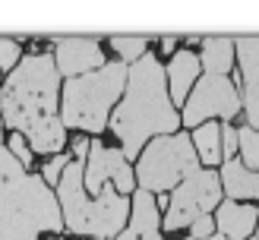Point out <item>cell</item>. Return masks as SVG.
I'll return each mask as SVG.
<instances>
[{"instance_id": "1", "label": "cell", "mask_w": 259, "mask_h": 240, "mask_svg": "<svg viewBox=\"0 0 259 240\" xmlns=\"http://www.w3.org/2000/svg\"><path fill=\"white\" fill-rule=\"evenodd\" d=\"M60 70L54 54H29L4 82V126L22 133L32 152L60 155L67 146V126L60 123Z\"/></svg>"}, {"instance_id": "2", "label": "cell", "mask_w": 259, "mask_h": 240, "mask_svg": "<svg viewBox=\"0 0 259 240\" xmlns=\"http://www.w3.org/2000/svg\"><path fill=\"white\" fill-rule=\"evenodd\" d=\"M111 133L120 139L126 161L142 155L155 136L180 133V114L167 95V76L155 54L139 57L126 76V92L111 114Z\"/></svg>"}, {"instance_id": "3", "label": "cell", "mask_w": 259, "mask_h": 240, "mask_svg": "<svg viewBox=\"0 0 259 240\" xmlns=\"http://www.w3.org/2000/svg\"><path fill=\"white\" fill-rule=\"evenodd\" d=\"M63 227L57 193L41 174L25 171L0 149V240H41V234L57 237Z\"/></svg>"}, {"instance_id": "4", "label": "cell", "mask_w": 259, "mask_h": 240, "mask_svg": "<svg viewBox=\"0 0 259 240\" xmlns=\"http://www.w3.org/2000/svg\"><path fill=\"white\" fill-rule=\"evenodd\" d=\"M82 177H85V161L73 158L57 183L63 227H70L76 237H89V240L117 237L130 218V196H120L111 183H105V189L95 199H89Z\"/></svg>"}, {"instance_id": "5", "label": "cell", "mask_w": 259, "mask_h": 240, "mask_svg": "<svg viewBox=\"0 0 259 240\" xmlns=\"http://www.w3.org/2000/svg\"><path fill=\"white\" fill-rule=\"evenodd\" d=\"M130 67L120 60L105 63L95 73L67 79L60 88V123L85 133H101L111 123V111L126 92Z\"/></svg>"}, {"instance_id": "6", "label": "cell", "mask_w": 259, "mask_h": 240, "mask_svg": "<svg viewBox=\"0 0 259 240\" xmlns=\"http://www.w3.org/2000/svg\"><path fill=\"white\" fill-rule=\"evenodd\" d=\"M199 171L193 139L180 130L171 136H155L136 161V183L146 193H167Z\"/></svg>"}, {"instance_id": "7", "label": "cell", "mask_w": 259, "mask_h": 240, "mask_svg": "<svg viewBox=\"0 0 259 240\" xmlns=\"http://www.w3.org/2000/svg\"><path fill=\"white\" fill-rule=\"evenodd\" d=\"M222 177L218 171H205L199 168L196 174H190L180 186H174L171 199H167V212L161 218L164 231H180V227H190L196 218L215 212L222 206Z\"/></svg>"}, {"instance_id": "8", "label": "cell", "mask_w": 259, "mask_h": 240, "mask_svg": "<svg viewBox=\"0 0 259 240\" xmlns=\"http://www.w3.org/2000/svg\"><path fill=\"white\" fill-rule=\"evenodd\" d=\"M243 101L240 92L231 76H212L202 73L199 82L193 85V92L184 105V114H180V123L184 126H202L212 117H222V123H231L240 114Z\"/></svg>"}, {"instance_id": "9", "label": "cell", "mask_w": 259, "mask_h": 240, "mask_svg": "<svg viewBox=\"0 0 259 240\" xmlns=\"http://www.w3.org/2000/svg\"><path fill=\"white\" fill-rule=\"evenodd\" d=\"M82 180H85L89 196H98L108 180H114V189H117L120 196H130L136 189V171L130 168V161L123 158L120 149H111L105 142H92L89 158H85V177Z\"/></svg>"}, {"instance_id": "10", "label": "cell", "mask_w": 259, "mask_h": 240, "mask_svg": "<svg viewBox=\"0 0 259 240\" xmlns=\"http://www.w3.org/2000/svg\"><path fill=\"white\" fill-rule=\"evenodd\" d=\"M54 63L60 76L76 79V76L95 73L105 67V51H101L98 38H85V35H57L54 38Z\"/></svg>"}, {"instance_id": "11", "label": "cell", "mask_w": 259, "mask_h": 240, "mask_svg": "<svg viewBox=\"0 0 259 240\" xmlns=\"http://www.w3.org/2000/svg\"><path fill=\"white\" fill-rule=\"evenodd\" d=\"M237 63H240V82H243V111H247V126L259 133V35L234 38Z\"/></svg>"}, {"instance_id": "12", "label": "cell", "mask_w": 259, "mask_h": 240, "mask_svg": "<svg viewBox=\"0 0 259 240\" xmlns=\"http://www.w3.org/2000/svg\"><path fill=\"white\" fill-rule=\"evenodd\" d=\"M114 240H164L161 237V215L155 206V196L146 189H136L130 202V224Z\"/></svg>"}, {"instance_id": "13", "label": "cell", "mask_w": 259, "mask_h": 240, "mask_svg": "<svg viewBox=\"0 0 259 240\" xmlns=\"http://www.w3.org/2000/svg\"><path fill=\"white\" fill-rule=\"evenodd\" d=\"M259 224V212L250 202H234L222 199V206L215 209V231L228 240H247L253 237V227Z\"/></svg>"}, {"instance_id": "14", "label": "cell", "mask_w": 259, "mask_h": 240, "mask_svg": "<svg viewBox=\"0 0 259 240\" xmlns=\"http://www.w3.org/2000/svg\"><path fill=\"white\" fill-rule=\"evenodd\" d=\"M164 76H167V95H171L174 105H180L193 92V85L199 82V57L193 51H174L171 63L164 67Z\"/></svg>"}, {"instance_id": "15", "label": "cell", "mask_w": 259, "mask_h": 240, "mask_svg": "<svg viewBox=\"0 0 259 240\" xmlns=\"http://www.w3.org/2000/svg\"><path fill=\"white\" fill-rule=\"evenodd\" d=\"M222 189L234 202H256L259 199V171H250L240 158L222 161Z\"/></svg>"}, {"instance_id": "16", "label": "cell", "mask_w": 259, "mask_h": 240, "mask_svg": "<svg viewBox=\"0 0 259 240\" xmlns=\"http://www.w3.org/2000/svg\"><path fill=\"white\" fill-rule=\"evenodd\" d=\"M234 57H237V47H234V38L228 35H212V38H202V54H199V67L212 76H228L231 67H234Z\"/></svg>"}, {"instance_id": "17", "label": "cell", "mask_w": 259, "mask_h": 240, "mask_svg": "<svg viewBox=\"0 0 259 240\" xmlns=\"http://www.w3.org/2000/svg\"><path fill=\"white\" fill-rule=\"evenodd\" d=\"M193 139V149H196V158L205 164V168H215V164H222L225 155H222V123H202L196 126V133L190 136Z\"/></svg>"}, {"instance_id": "18", "label": "cell", "mask_w": 259, "mask_h": 240, "mask_svg": "<svg viewBox=\"0 0 259 240\" xmlns=\"http://www.w3.org/2000/svg\"><path fill=\"white\" fill-rule=\"evenodd\" d=\"M108 44L120 54V63L133 67L139 57H146V54H149L146 47L152 44V38H146V35H114V38H108Z\"/></svg>"}, {"instance_id": "19", "label": "cell", "mask_w": 259, "mask_h": 240, "mask_svg": "<svg viewBox=\"0 0 259 240\" xmlns=\"http://www.w3.org/2000/svg\"><path fill=\"white\" fill-rule=\"evenodd\" d=\"M237 139H240V161L247 164V168L259 171V133L250 130V126H243V130H237Z\"/></svg>"}, {"instance_id": "20", "label": "cell", "mask_w": 259, "mask_h": 240, "mask_svg": "<svg viewBox=\"0 0 259 240\" xmlns=\"http://www.w3.org/2000/svg\"><path fill=\"white\" fill-rule=\"evenodd\" d=\"M19 38H4V35H0V73H4V70H16L19 67Z\"/></svg>"}, {"instance_id": "21", "label": "cell", "mask_w": 259, "mask_h": 240, "mask_svg": "<svg viewBox=\"0 0 259 240\" xmlns=\"http://www.w3.org/2000/svg\"><path fill=\"white\" fill-rule=\"evenodd\" d=\"M7 149H10V155L16 158L25 171L32 168V149H29V139H25L22 133H13V136H10V142H7Z\"/></svg>"}, {"instance_id": "22", "label": "cell", "mask_w": 259, "mask_h": 240, "mask_svg": "<svg viewBox=\"0 0 259 240\" xmlns=\"http://www.w3.org/2000/svg\"><path fill=\"white\" fill-rule=\"evenodd\" d=\"M67 164H70V158L67 155H54L45 168H41V180L48 183V186H54V183H60V177H63V171H67Z\"/></svg>"}, {"instance_id": "23", "label": "cell", "mask_w": 259, "mask_h": 240, "mask_svg": "<svg viewBox=\"0 0 259 240\" xmlns=\"http://www.w3.org/2000/svg\"><path fill=\"white\" fill-rule=\"evenodd\" d=\"M237 152H240L237 130H234L231 123H222V155H225V161H228V158H237Z\"/></svg>"}, {"instance_id": "24", "label": "cell", "mask_w": 259, "mask_h": 240, "mask_svg": "<svg viewBox=\"0 0 259 240\" xmlns=\"http://www.w3.org/2000/svg\"><path fill=\"white\" fill-rule=\"evenodd\" d=\"M212 234H218L212 215H202V218H196V221L190 224V237H193V240H209Z\"/></svg>"}, {"instance_id": "25", "label": "cell", "mask_w": 259, "mask_h": 240, "mask_svg": "<svg viewBox=\"0 0 259 240\" xmlns=\"http://www.w3.org/2000/svg\"><path fill=\"white\" fill-rule=\"evenodd\" d=\"M89 149H92V139H85V136H79L73 142V155H76V161H85L89 158Z\"/></svg>"}, {"instance_id": "26", "label": "cell", "mask_w": 259, "mask_h": 240, "mask_svg": "<svg viewBox=\"0 0 259 240\" xmlns=\"http://www.w3.org/2000/svg\"><path fill=\"white\" fill-rule=\"evenodd\" d=\"M158 41H161V51H164V54H171V57H174V47H177L180 38H177V35H164V38H158Z\"/></svg>"}, {"instance_id": "27", "label": "cell", "mask_w": 259, "mask_h": 240, "mask_svg": "<svg viewBox=\"0 0 259 240\" xmlns=\"http://www.w3.org/2000/svg\"><path fill=\"white\" fill-rule=\"evenodd\" d=\"M0 149H4V117H0Z\"/></svg>"}, {"instance_id": "28", "label": "cell", "mask_w": 259, "mask_h": 240, "mask_svg": "<svg viewBox=\"0 0 259 240\" xmlns=\"http://www.w3.org/2000/svg\"><path fill=\"white\" fill-rule=\"evenodd\" d=\"M209 240H228V237H222V234H212V237H209Z\"/></svg>"}, {"instance_id": "29", "label": "cell", "mask_w": 259, "mask_h": 240, "mask_svg": "<svg viewBox=\"0 0 259 240\" xmlns=\"http://www.w3.org/2000/svg\"><path fill=\"white\" fill-rule=\"evenodd\" d=\"M48 240H63V237H48Z\"/></svg>"}, {"instance_id": "30", "label": "cell", "mask_w": 259, "mask_h": 240, "mask_svg": "<svg viewBox=\"0 0 259 240\" xmlns=\"http://www.w3.org/2000/svg\"><path fill=\"white\" fill-rule=\"evenodd\" d=\"M0 101H4V88H0Z\"/></svg>"}, {"instance_id": "31", "label": "cell", "mask_w": 259, "mask_h": 240, "mask_svg": "<svg viewBox=\"0 0 259 240\" xmlns=\"http://www.w3.org/2000/svg\"><path fill=\"white\" fill-rule=\"evenodd\" d=\"M256 237H259V224H256Z\"/></svg>"}, {"instance_id": "32", "label": "cell", "mask_w": 259, "mask_h": 240, "mask_svg": "<svg viewBox=\"0 0 259 240\" xmlns=\"http://www.w3.org/2000/svg\"><path fill=\"white\" fill-rule=\"evenodd\" d=\"M247 240H259V237H247Z\"/></svg>"}, {"instance_id": "33", "label": "cell", "mask_w": 259, "mask_h": 240, "mask_svg": "<svg viewBox=\"0 0 259 240\" xmlns=\"http://www.w3.org/2000/svg\"><path fill=\"white\" fill-rule=\"evenodd\" d=\"M79 240H89V237H79Z\"/></svg>"}, {"instance_id": "34", "label": "cell", "mask_w": 259, "mask_h": 240, "mask_svg": "<svg viewBox=\"0 0 259 240\" xmlns=\"http://www.w3.org/2000/svg\"><path fill=\"white\" fill-rule=\"evenodd\" d=\"M187 240H193V237H187Z\"/></svg>"}]
</instances>
